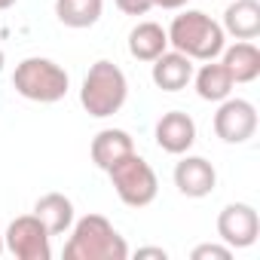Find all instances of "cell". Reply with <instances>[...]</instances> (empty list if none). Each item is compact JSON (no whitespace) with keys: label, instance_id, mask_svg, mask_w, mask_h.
I'll return each mask as SVG.
<instances>
[{"label":"cell","instance_id":"obj_1","mask_svg":"<svg viewBox=\"0 0 260 260\" xmlns=\"http://www.w3.org/2000/svg\"><path fill=\"white\" fill-rule=\"evenodd\" d=\"M166 34H169V46L184 52L193 61H211L226 46L223 28L202 10H184L181 16L172 19Z\"/></svg>","mask_w":260,"mask_h":260},{"label":"cell","instance_id":"obj_2","mask_svg":"<svg viewBox=\"0 0 260 260\" xmlns=\"http://www.w3.org/2000/svg\"><path fill=\"white\" fill-rule=\"evenodd\" d=\"M128 245L104 214H86L71 226L64 260H125Z\"/></svg>","mask_w":260,"mask_h":260},{"label":"cell","instance_id":"obj_3","mask_svg":"<svg viewBox=\"0 0 260 260\" xmlns=\"http://www.w3.org/2000/svg\"><path fill=\"white\" fill-rule=\"evenodd\" d=\"M125 98H128V80H125V74L113 61H107V58L95 61L89 68L86 80H83V89H80L83 110L89 116H95V119H104V116H113L125 104Z\"/></svg>","mask_w":260,"mask_h":260},{"label":"cell","instance_id":"obj_4","mask_svg":"<svg viewBox=\"0 0 260 260\" xmlns=\"http://www.w3.org/2000/svg\"><path fill=\"white\" fill-rule=\"evenodd\" d=\"M13 86L22 98L28 101H37V104H55L68 95L71 89V77L61 64H55L52 58H40V55H31L25 61L16 64V74H13Z\"/></svg>","mask_w":260,"mask_h":260},{"label":"cell","instance_id":"obj_5","mask_svg":"<svg viewBox=\"0 0 260 260\" xmlns=\"http://www.w3.org/2000/svg\"><path fill=\"white\" fill-rule=\"evenodd\" d=\"M110 175V184H113V193L119 196L122 205L128 208H147L156 193H159V181H156V172L150 169V162L138 153H128L122 156L116 166L107 169Z\"/></svg>","mask_w":260,"mask_h":260},{"label":"cell","instance_id":"obj_6","mask_svg":"<svg viewBox=\"0 0 260 260\" xmlns=\"http://www.w3.org/2000/svg\"><path fill=\"white\" fill-rule=\"evenodd\" d=\"M49 233L46 226L40 223L37 214H22L16 217L7 233H4V248L19 257V260H49L52 257V248H49Z\"/></svg>","mask_w":260,"mask_h":260},{"label":"cell","instance_id":"obj_7","mask_svg":"<svg viewBox=\"0 0 260 260\" xmlns=\"http://www.w3.org/2000/svg\"><path fill=\"white\" fill-rule=\"evenodd\" d=\"M257 132V107L245 98H223L214 113V135L223 144H245Z\"/></svg>","mask_w":260,"mask_h":260},{"label":"cell","instance_id":"obj_8","mask_svg":"<svg viewBox=\"0 0 260 260\" xmlns=\"http://www.w3.org/2000/svg\"><path fill=\"white\" fill-rule=\"evenodd\" d=\"M217 236L230 248H248L260 236V217L257 208L248 202H230L217 214Z\"/></svg>","mask_w":260,"mask_h":260},{"label":"cell","instance_id":"obj_9","mask_svg":"<svg viewBox=\"0 0 260 260\" xmlns=\"http://www.w3.org/2000/svg\"><path fill=\"white\" fill-rule=\"evenodd\" d=\"M156 144L172 153V156H184L193 144H196V122L190 113L184 110H169L159 116L156 122Z\"/></svg>","mask_w":260,"mask_h":260},{"label":"cell","instance_id":"obj_10","mask_svg":"<svg viewBox=\"0 0 260 260\" xmlns=\"http://www.w3.org/2000/svg\"><path fill=\"white\" fill-rule=\"evenodd\" d=\"M175 187L190 196V199H202L208 193H214L217 187V172L205 156H184L175 166Z\"/></svg>","mask_w":260,"mask_h":260},{"label":"cell","instance_id":"obj_11","mask_svg":"<svg viewBox=\"0 0 260 260\" xmlns=\"http://www.w3.org/2000/svg\"><path fill=\"white\" fill-rule=\"evenodd\" d=\"M153 83L162 92H181L187 89V83L193 80V58H187L178 49H166L159 58H153V71H150Z\"/></svg>","mask_w":260,"mask_h":260},{"label":"cell","instance_id":"obj_12","mask_svg":"<svg viewBox=\"0 0 260 260\" xmlns=\"http://www.w3.org/2000/svg\"><path fill=\"white\" fill-rule=\"evenodd\" d=\"M89 153H92V162H95L101 172H107V169L116 166L122 156L135 153V141H132V135H128L125 128H101V132L92 138Z\"/></svg>","mask_w":260,"mask_h":260},{"label":"cell","instance_id":"obj_13","mask_svg":"<svg viewBox=\"0 0 260 260\" xmlns=\"http://www.w3.org/2000/svg\"><path fill=\"white\" fill-rule=\"evenodd\" d=\"M220 28L236 40H254L260 34V4L257 0H233L223 13Z\"/></svg>","mask_w":260,"mask_h":260},{"label":"cell","instance_id":"obj_14","mask_svg":"<svg viewBox=\"0 0 260 260\" xmlns=\"http://www.w3.org/2000/svg\"><path fill=\"white\" fill-rule=\"evenodd\" d=\"M34 214L40 217V223L46 226L49 236H64L74 226V202L64 193H46L37 199Z\"/></svg>","mask_w":260,"mask_h":260},{"label":"cell","instance_id":"obj_15","mask_svg":"<svg viewBox=\"0 0 260 260\" xmlns=\"http://www.w3.org/2000/svg\"><path fill=\"white\" fill-rule=\"evenodd\" d=\"M169 49V34L156 22H138L128 31V52L138 61H153Z\"/></svg>","mask_w":260,"mask_h":260},{"label":"cell","instance_id":"obj_16","mask_svg":"<svg viewBox=\"0 0 260 260\" xmlns=\"http://www.w3.org/2000/svg\"><path fill=\"white\" fill-rule=\"evenodd\" d=\"M223 64L233 77V83H254L260 77V49L251 40H239L233 46H223Z\"/></svg>","mask_w":260,"mask_h":260},{"label":"cell","instance_id":"obj_17","mask_svg":"<svg viewBox=\"0 0 260 260\" xmlns=\"http://www.w3.org/2000/svg\"><path fill=\"white\" fill-rule=\"evenodd\" d=\"M193 80H196V92H199V98L202 101H214V104H220L223 98H230L233 95V77H230V71H226V64L223 61H205L202 68H199V74H193Z\"/></svg>","mask_w":260,"mask_h":260},{"label":"cell","instance_id":"obj_18","mask_svg":"<svg viewBox=\"0 0 260 260\" xmlns=\"http://www.w3.org/2000/svg\"><path fill=\"white\" fill-rule=\"evenodd\" d=\"M104 0H55V16L64 28H92L101 19Z\"/></svg>","mask_w":260,"mask_h":260},{"label":"cell","instance_id":"obj_19","mask_svg":"<svg viewBox=\"0 0 260 260\" xmlns=\"http://www.w3.org/2000/svg\"><path fill=\"white\" fill-rule=\"evenodd\" d=\"M193 260H230L233 257V248L230 245H196L193 248V254H190Z\"/></svg>","mask_w":260,"mask_h":260},{"label":"cell","instance_id":"obj_20","mask_svg":"<svg viewBox=\"0 0 260 260\" xmlns=\"http://www.w3.org/2000/svg\"><path fill=\"white\" fill-rule=\"evenodd\" d=\"M113 4L125 16H147L153 10V0H113Z\"/></svg>","mask_w":260,"mask_h":260},{"label":"cell","instance_id":"obj_21","mask_svg":"<svg viewBox=\"0 0 260 260\" xmlns=\"http://www.w3.org/2000/svg\"><path fill=\"white\" fill-rule=\"evenodd\" d=\"M187 4H190V0H153V7H162V10H181Z\"/></svg>","mask_w":260,"mask_h":260},{"label":"cell","instance_id":"obj_22","mask_svg":"<svg viewBox=\"0 0 260 260\" xmlns=\"http://www.w3.org/2000/svg\"><path fill=\"white\" fill-rule=\"evenodd\" d=\"M138 257H159V260H166L169 254L162 248H138Z\"/></svg>","mask_w":260,"mask_h":260},{"label":"cell","instance_id":"obj_23","mask_svg":"<svg viewBox=\"0 0 260 260\" xmlns=\"http://www.w3.org/2000/svg\"><path fill=\"white\" fill-rule=\"evenodd\" d=\"M13 4H16V0H0V10H10Z\"/></svg>","mask_w":260,"mask_h":260},{"label":"cell","instance_id":"obj_24","mask_svg":"<svg viewBox=\"0 0 260 260\" xmlns=\"http://www.w3.org/2000/svg\"><path fill=\"white\" fill-rule=\"evenodd\" d=\"M4 61H7V58H4V49H0V71H4Z\"/></svg>","mask_w":260,"mask_h":260},{"label":"cell","instance_id":"obj_25","mask_svg":"<svg viewBox=\"0 0 260 260\" xmlns=\"http://www.w3.org/2000/svg\"><path fill=\"white\" fill-rule=\"evenodd\" d=\"M0 254H4V233H0Z\"/></svg>","mask_w":260,"mask_h":260}]
</instances>
